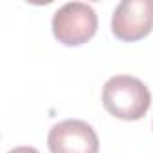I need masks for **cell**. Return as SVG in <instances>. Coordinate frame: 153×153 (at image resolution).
I'll return each instance as SVG.
<instances>
[{
	"label": "cell",
	"mask_w": 153,
	"mask_h": 153,
	"mask_svg": "<svg viewBox=\"0 0 153 153\" xmlns=\"http://www.w3.org/2000/svg\"><path fill=\"white\" fill-rule=\"evenodd\" d=\"M103 106L117 119L139 121L151 106V92L135 76L117 74L103 87Z\"/></svg>",
	"instance_id": "obj_1"
},
{
	"label": "cell",
	"mask_w": 153,
	"mask_h": 153,
	"mask_svg": "<svg viewBox=\"0 0 153 153\" xmlns=\"http://www.w3.org/2000/svg\"><path fill=\"white\" fill-rule=\"evenodd\" d=\"M97 31V15L85 2H67L52 16L54 38L68 47L87 43Z\"/></svg>",
	"instance_id": "obj_2"
},
{
	"label": "cell",
	"mask_w": 153,
	"mask_h": 153,
	"mask_svg": "<svg viewBox=\"0 0 153 153\" xmlns=\"http://www.w3.org/2000/svg\"><path fill=\"white\" fill-rule=\"evenodd\" d=\"M47 144L51 153H97L99 139L96 130L81 119H65L49 130Z\"/></svg>",
	"instance_id": "obj_3"
},
{
	"label": "cell",
	"mask_w": 153,
	"mask_h": 153,
	"mask_svg": "<svg viewBox=\"0 0 153 153\" xmlns=\"http://www.w3.org/2000/svg\"><path fill=\"white\" fill-rule=\"evenodd\" d=\"M153 29V0H123L112 15V33L123 42H137Z\"/></svg>",
	"instance_id": "obj_4"
},
{
	"label": "cell",
	"mask_w": 153,
	"mask_h": 153,
	"mask_svg": "<svg viewBox=\"0 0 153 153\" xmlns=\"http://www.w3.org/2000/svg\"><path fill=\"white\" fill-rule=\"evenodd\" d=\"M7 153H40V151L36 148H33V146H18V148L9 149Z\"/></svg>",
	"instance_id": "obj_5"
}]
</instances>
